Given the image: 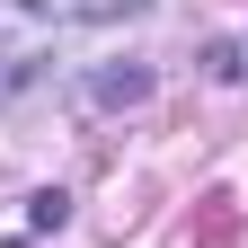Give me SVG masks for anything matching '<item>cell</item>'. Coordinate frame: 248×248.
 <instances>
[{
  "label": "cell",
  "instance_id": "cell-1",
  "mask_svg": "<svg viewBox=\"0 0 248 248\" xmlns=\"http://www.w3.org/2000/svg\"><path fill=\"white\" fill-rule=\"evenodd\" d=\"M36 18H62V27H107V18H133L142 0H27Z\"/></svg>",
  "mask_w": 248,
  "mask_h": 248
},
{
  "label": "cell",
  "instance_id": "cell-2",
  "mask_svg": "<svg viewBox=\"0 0 248 248\" xmlns=\"http://www.w3.org/2000/svg\"><path fill=\"white\" fill-rule=\"evenodd\" d=\"M231 239H239V204H231V195H213V213H204V239H195V248H231Z\"/></svg>",
  "mask_w": 248,
  "mask_h": 248
}]
</instances>
